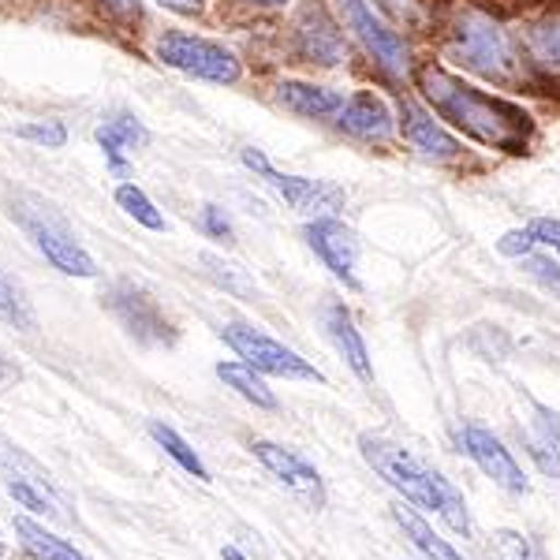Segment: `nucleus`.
Instances as JSON below:
<instances>
[{
	"mask_svg": "<svg viewBox=\"0 0 560 560\" xmlns=\"http://www.w3.org/2000/svg\"><path fill=\"white\" fill-rule=\"evenodd\" d=\"M523 261V269H527V277L530 280H538L541 288H546L553 300H560V266L553 258H546V255H527V258H520Z\"/></svg>",
	"mask_w": 560,
	"mask_h": 560,
	"instance_id": "c85d7f7f",
	"label": "nucleus"
},
{
	"mask_svg": "<svg viewBox=\"0 0 560 560\" xmlns=\"http://www.w3.org/2000/svg\"><path fill=\"white\" fill-rule=\"evenodd\" d=\"M306 243H311V250L325 261V269H329L332 277H340L348 288H359L355 280V258H359V243L351 236V229L337 221V217H314L311 224H306Z\"/></svg>",
	"mask_w": 560,
	"mask_h": 560,
	"instance_id": "f8f14e48",
	"label": "nucleus"
},
{
	"mask_svg": "<svg viewBox=\"0 0 560 560\" xmlns=\"http://www.w3.org/2000/svg\"><path fill=\"white\" fill-rule=\"evenodd\" d=\"M105 306L120 318V325L135 340H142V345H173L176 340L173 322L161 314L158 300H150V295L142 292L139 284H131V280H116V284L105 292Z\"/></svg>",
	"mask_w": 560,
	"mask_h": 560,
	"instance_id": "6e6552de",
	"label": "nucleus"
},
{
	"mask_svg": "<svg viewBox=\"0 0 560 560\" xmlns=\"http://www.w3.org/2000/svg\"><path fill=\"white\" fill-rule=\"evenodd\" d=\"M97 142H102L113 173H124V150L147 142V131H142V124L135 116H108L102 128H97Z\"/></svg>",
	"mask_w": 560,
	"mask_h": 560,
	"instance_id": "4be33fe9",
	"label": "nucleus"
},
{
	"mask_svg": "<svg viewBox=\"0 0 560 560\" xmlns=\"http://www.w3.org/2000/svg\"><path fill=\"white\" fill-rule=\"evenodd\" d=\"M377 4H382V8H393V12H400V15H404V8H408L411 0H377Z\"/></svg>",
	"mask_w": 560,
	"mask_h": 560,
	"instance_id": "c9c22d12",
	"label": "nucleus"
},
{
	"mask_svg": "<svg viewBox=\"0 0 560 560\" xmlns=\"http://www.w3.org/2000/svg\"><path fill=\"white\" fill-rule=\"evenodd\" d=\"M250 4H261V8H273V4H284V0H250Z\"/></svg>",
	"mask_w": 560,
	"mask_h": 560,
	"instance_id": "4c0bfd02",
	"label": "nucleus"
},
{
	"mask_svg": "<svg viewBox=\"0 0 560 560\" xmlns=\"http://www.w3.org/2000/svg\"><path fill=\"white\" fill-rule=\"evenodd\" d=\"M250 453L258 456V464L266 467V471L273 475L280 486H288V490L300 497L306 509H322V504H325L322 475L314 471V467L306 464L303 456H295L292 448L273 445V441H255V445H250Z\"/></svg>",
	"mask_w": 560,
	"mask_h": 560,
	"instance_id": "9b49d317",
	"label": "nucleus"
},
{
	"mask_svg": "<svg viewBox=\"0 0 560 560\" xmlns=\"http://www.w3.org/2000/svg\"><path fill=\"white\" fill-rule=\"evenodd\" d=\"M523 448L535 459V467L546 478H560V422L549 408L535 404V419H527L523 430Z\"/></svg>",
	"mask_w": 560,
	"mask_h": 560,
	"instance_id": "a211bd4d",
	"label": "nucleus"
},
{
	"mask_svg": "<svg viewBox=\"0 0 560 560\" xmlns=\"http://www.w3.org/2000/svg\"><path fill=\"white\" fill-rule=\"evenodd\" d=\"M116 202H120V206H124V213L135 217V221H139L142 229H150V232H161V229H165V217H161V210L150 202L142 187L120 184V187H116Z\"/></svg>",
	"mask_w": 560,
	"mask_h": 560,
	"instance_id": "a878e982",
	"label": "nucleus"
},
{
	"mask_svg": "<svg viewBox=\"0 0 560 560\" xmlns=\"http://www.w3.org/2000/svg\"><path fill=\"white\" fill-rule=\"evenodd\" d=\"M0 553H4V549H0Z\"/></svg>",
	"mask_w": 560,
	"mask_h": 560,
	"instance_id": "58836bf2",
	"label": "nucleus"
},
{
	"mask_svg": "<svg viewBox=\"0 0 560 560\" xmlns=\"http://www.w3.org/2000/svg\"><path fill=\"white\" fill-rule=\"evenodd\" d=\"M459 448L475 459V467L482 471L486 478H493L501 490L509 493H527V478H523V467L516 464V456L504 448V441L497 438L493 430L478 427V422H464L459 430Z\"/></svg>",
	"mask_w": 560,
	"mask_h": 560,
	"instance_id": "1a4fd4ad",
	"label": "nucleus"
},
{
	"mask_svg": "<svg viewBox=\"0 0 560 560\" xmlns=\"http://www.w3.org/2000/svg\"><path fill=\"white\" fill-rule=\"evenodd\" d=\"M359 453H363L366 464L408 504L438 512V516L445 520V527L456 530V535H464V538L475 535V523H471V512H467L464 493H459L441 471H433L427 459L415 456L411 448L377 438V433H363V438H359Z\"/></svg>",
	"mask_w": 560,
	"mask_h": 560,
	"instance_id": "f03ea898",
	"label": "nucleus"
},
{
	"mask_svg": "<svg viewBox=\"0 0 560 560\" xmlns=\"http://www.w3.org/2000/svg\"><path fill=\"white\" fill-rule=\"evenodd\" d=\"M497 250H501L504 258H527V255H535V236H530L527 229L504 232V236L497 240Z\"/></svg>",
	"mask_w": 560,
	"mask_h": 560,
	"instance_id": "7c9ffc66",
	"label": "nucleus"
},
{
	"mask_svg": "<svg viewBox=\"0 0 560 560\" xmlns=\"http://www.w3.org/2000/svg\"><path fill=\"white\" fill-rule=\"evenodd\" d=\"M0 318H4L8 325H15V329H23V332L38 329V318H34L31 300H26V292L4 273V269H0Z\"/></svg>",
	"mask_w": 560,
	"mask_h": 560,
	"instance_id": "b1692460",
	"label": "nucleus"
},
{
	"mask_svg": "<svg viewBox=\"0 0 560 560\" xmlns=\"http://www.w3.org/2000/svg\"><path fill=\"white\" fill-rule=\"evenodd\" d=\"M202 229L210 232L213 240H221V243L236 240V236H232V224H229V217H224L221 206H206V210H202Z\"/></svg>",
	"mask_w": 560,
	"mask_h": 560,
	"instance_id": "2f4dec72",
	"label": "nucleus"
},
{
	"mask_svg": "<svg viewBox=\"0 0 560 560\" xmlns=\"http://www.w3.org/2000/svg\"><path fill=\"white\" fill-rule=\"evenodd\" d=\"M400 131H404V139H408L419 153H427V158L448 161V158H456V153H459V142L453 139V135L441 128L430 113H422L415 102L400 105Z\"/></svg>",
	"mask_w": 560,
	"mask_h": 560,
	"instance_id": "dca6fc26",
	"label": "nucleus"
},
{
	"mask_svg": "<svg viewBox=\"0 0 560 560\" xmlns=\"http://www.w3.org/2000/svg\"><path fill=\"white\" fill-rule=\"evenodd\" d=\"M243 165L250 168V173H258L261 179H266L273 191L284 198L292 210H300L303 217H329L337 213L340 206H345V191L332 184H318V179H303V176H284L277 173L273 165L266 161V153L261 150H243Z\"/></svg>",
	"mask_w": 560,
	"mask_h": 560,
	"instance_id": "0eeeda50",
	"label": "nucleus"
},
{
	"mask_svg": "<svg viewBox=\"0 0 560 560\" xmlns=\"http://www.w3.org/2000/svg\"><path fill=\"white\" fill-rule=\"evenodd\" d=\"M12 217L23 224V232L34 240V247L42 250L60 273L68 277H97V261L90 258V250L75 240V232L68 229V221L52 210L42 198L23 195L20 202H12Z\"/></svg>",
	"mask_w": 560,
	"mask_h": 560,
	"instance_id": "7ed1b4c3",
	"label": "nucleus"
},
{
	"mask_svg": "<svg viewBox=\"0 0 560 560\" xmlns=\"http://www.w3.org/2000/svg\"><path fill=\"white\" fill-rule=\"evenodd\" d=\"M0 471H4V478H8V493H12L23 509L45 512V516H52V520L65 516V509H60V497L52 493L49 478H45L23 453H15V448H12V453H0Z\"/></svg>",
	"mask_w": 560,
	"mask_h": 560,
	"instance_id": "ddd939ff",
	"label": "nucleus"
},
{
	"mask_svg": "<svg viewBox=\"0 0 560 560\" xmlns=\"http://www.w3.org/2000/svg\"><path fill=\"white\" fill-rule=\"evenodd\" d=\"M15 135L26 142H38V147H49V150H60L68 142V131L60 120H45V124H23V128H15Z\"/></svg>",
	"mask_w": 560,
	"mask_h": 560,
	"instance_id": "c756f323",
	"label": "nucleus"
},
{
	"mask_svg": "<svg viewBox=\"0 0 560 560\" xmlns=\"http://www.w3.org/2000/svg\"><path fill=\"white\" fill-rule=\"evenodd\" d=\"M161 8H168V12H179V15H195L198 8H202V0H158Z\"/></svg>",
	"mask_w": 560,
	"mask_h": 560,
	"instance_id": "f704fd0d",
	"label": "nucleus"
},
{
	"mask_svg": "<svg viewBox=\"0 0 560 560\" xmlns=\"http://www.w3.org/2000/svg\"><path fill=\"white\" fill-rule=\"evenodd\" d=\"M158 60L184 71V75L206 79V83H236L240 79V60L224 45L195 38V34H179V31L165 34L158 42Z\"/></svg>",
	"mask_w": 560,
	"mask_h": 560,
	"instance_id": "423d86ee",
	"label": "nucleus"
},
{
	"mask_svg": "<svg viewBox=\"0 0 560 560\" xmlns=\"http://www.w3.org/2000/svg\"><path fill=\"white\" fill-rule=\"evenodd\" d=\"M15 535H20L23 553L31 560H90V557L79 553L71 541L57 538L52 530H45L42 523H34L26 516H15Z\"/></svg>",
	"mask_w": 560,
	"mask_h": 560,
	"instance_id": "412c9836",
	"label": "nucleus"
},
{
	"mask_svg": "<svg viewBox=\"0 0 560 560\" xmlns=\"http://www.w3.org/2000/svg\"><path fill=\"white\" fill-rule=\"evenodd\" d=\"M150 438L158 441V445L165 448V453L173 456L187 475H195L198 482H210V471H206V464H202V459H198L195 448L187 445V441L179 438V433H176L173 427H165V422H150Z\"/></svg>",
	"mask_w": 560,
	"mask_h": 560,
	"instance_id": "393cba45",
	"label": "nucleus"
},
{
	"mask_svg": "<svg viewBox=\"0 0 560 560\" xmlns=\"http://www.w3.org/2000/svg\"><path fill=\"white\" fill-rule=\"evenodd\" d=\"M277 97L284 108H292V113H300V116H311V120H337L340 108H345V94L314 86V83H280Z\"/></svg>",
	"mask_w": 560,
	"mask_h": 560,
	"instance_id": "6ab92c4d",
	"label": "nucleus"
},
{
	"mask_svg": "<svg viewBox=\"0 0 560 560\" xmlns=\"http://www.w3.org/2000/svg\"><path fill=\"white\" fill-rule=\"evenodd\" d=\"M415 83H419L422 97L433 105V113L445 116L453 128H459L467 139L482 142L490 150L501 153H523L535 135V124L523 113L520 105L504 102V97L482 94L471 83H464L453 71L441 65H422L415 71Z\"/></svg>",
	"mask_w": 560,
	"mask_h": 560,
	"instance_id": "f257e3e1",
	"label": "nucleus"
},
{
	"mask_svg": "<svg viewBox=\"0 0 560 560\" xmlns=\"http://www.w3.org/2000/svg\"><path fill=\"white\" fill-rule=\"evenodd\" d=\"M202 266H210V273L221 280V284H229L232 292H247V284H243V280H236V266H224V261L213 258V255H206Z\"/></svg>",
	"mask_w": 560,
	"mask_h": 560,
	"instance_id": "72a5a7b5",
	"label": "nucleus"
},
{
	"mask_svg": "<svg viewBox=\"0 0 560 560\" xmlns=\"http://www.w3.org/2000/svg\"><path fill=\"white\" fill-rule=\"evenodd\" d=\"M224 340L247 366H255L258 374L273 377H295V382H325V374L314 363H306L300 351L284 348L280 340L266 337L255 325H224Z\"/></svg>",
	"mask_w": 560,
	"mask_h": 560,
	"instance_id": "39448f33",
	"label": "nucleus"
},
{
	"mask_svg": "<svg viewBox=\"0 0 560 560\" xmlns=\"http://www.w3.org/2000/svg\"><path fill=\"white\" fill-rule=\"evenodd\" d=\"M325 329H329L332 345H337L340 355L348 359V366L355 370L359 382H374V370H370V351H366V340L363 332L355 329V318L345 303H325Z\"/></svg>",
	"mask_w": 560,
	"mask_h": 560,
	"instance_id": "f3484780",
	"label": "nucleus"
},
{
	"mask_svg": "<svg viewBox=\"0 0 560 560\" xmlns=\"http://www.w3.org/2000/svg\"><path fill=\"white\" fill-rule=\"evenodd\" d=\"M393 520L400 523V530L408 535V541H411V546L419 549V553L427 557V560H464L453 546H448L445 538L438 535V530L430 527L427 520L419 516V509H408L404 501H396V504H393Z\"/></svg>",
	"mask_w": 560,
	"mask_h": 560,
	"instance_id": "aec40b11",
	"label": "nucleus"
},
{
	"mask_svg": "<svg viewBox=\"0 0 560 560\" xmlns=\"http://www.w3.org/2000/svg\"><path fill=\"white\" fill-rule=\"evenodd\" d=\"M527 232L535 236V243H541V247H553L560 255V221H553V217H538V221L527 224Z\"/></svg>",
	"mask_w": 560,
	"mask_h": 560,
	"instance_id": "473e14b6",
	"label": "nucleus"
},
{
	"mask_svg": "<svg viewBox=\"0 0 560 560\" xmlns=\"http://www.w3.org/2000/svg\"><path fill=\"white\" fill-rule=\"evenodd\" d=\"M337 124L355 139L366 142H385L393 135V113L382 97H374L370 90H355L351 97H345V108H340Z\"/></svg>",
	"mask_w": 560,
	"mask_h": 560,
	"instance_id": "2eb2a0df",
	"label": "nucleus"
},
{
	"mask_svg": "<svg viewBox=\"0 0 560 560\" xmlns=\"http://www.w3.org/2000/svg\"><path fill=\"white\" fill-rule=\"evenodd\" d=\"M340 8H345V20L351 31L363 38L370 52H374L377 65H382L388 75H404V71H408V45H404L400 34H396L366 0H340Z\"/></svg>",
	"mask_w": 560,
	"mask_h": 560,
	"instance_id": "9d476101",
	"label": "nucleus"
},
{
	"mask_svg": "<svg viewBox=\"0 0 560 560\" xmlns=\"http://www.w3.org/2000/svg\"><path fill=\"white\" fill-rule=\"evenodd\" d=\"M448 52L464 68L478 71L486 79H512L516 75V52H512L504 31L486 12H464L456 20L453 45Z\"/></svg>",
	"mask_w": 560,
	"mask_h": 560,
	"instance_id": "20e7f679",
	"label": "nucleus"
},
{
	"mask_svg": "<svg viewBox=\"0 0 560 560\" xmlns=\"http://www.w3.org/2000/svg\"><path fill=\"white\" fill-rule=\"evenodd\" d=\"M217 377H221V382L229 385V388H236L243 400L255 404V408H261V411H277L273 388L261 382V374H258L255 366H247V363H221V366H217Z\"/></svg>",
	"mask_w": 560,
	"mask_h": 560,
	"instance_id": "5701e85b",
	"label": "nucleus"
},
{
	"mask_svg": "<svg viewBox=\"0 0 560 560\" xmlns=\"http://www.w3.org/2000/svg\"><path fill=\"white\" fill-rule=\"evenodd\" d=\"M221 553H224V560H247V557H243V553H240V549H236V546H224V549H221Z\"/></svg>",
	"mask_w": 560,
	"mask_h": 560,
	"instance_id": "e433bc0d",
	"label": "nucleus"
},
{
	"mask_svg": "<svg viewBox=\"0 0 560 560\" xmlns=\"http://www.w3.org/2000/svg\"><path fill=\"white\" fill-rule=\"evenodd\" d=\"M295 34H300V49L306 60H314V65H340L345 60V38H340L337 23L329 20V12H325L322 4H303L300 20H295Z\"/></svg>",
	"mask_w": 560,
	"mask_h": 560,
	"instance_id": "4468645a",
	"label": "nucleus"
},
{
	"mask_svg": "<svg viewBox=\"0 0 560 560\" xmlns=\"http://www.w3.org/2000/svg\"><path fill=\"white\" fill-rule=\"evenodd\" d=\"M530 52H535L538 65L560 71V20H546L530 31Z\"/></svg>",
	"mask_w": 560,
	"mask_h": 560,
	"instance_id": "bb28decb",
	"label": "nucleus"
},
{
	"mask_svg": "<svg viewBox=\"0 0 560 560\" xmlns=\"http://www.w3.org/2000/svg\"><path fill=\"white\" fill-rule=\"evenodd\" d=\"M490 560H535V553H530L527 538L520 530L501 527L490 535Z\"/></svg>",
	"mask_w": 560,
	"mask_h": 560,
	"instance_id": "cd10ccee",
	"label": "nucleus"
}]
</instances>
